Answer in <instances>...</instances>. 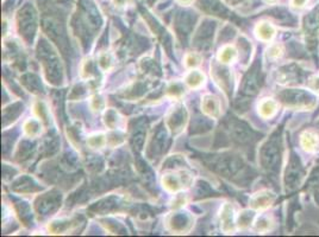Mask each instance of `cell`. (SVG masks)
<instances>
[{
  "label": "cell",
  "mask_w": 319,
  "mask_h": 237,
  "mask_svg": "<svg viewBox=\"0 0 319 237\" xmlns=\"http://www.w3.org/2000/svg\"><path fill=\"white\" fill-rule=\"evenodd\" d=\"M284 125L281 124L272 133L268 140L263 143L260 153L261 166L265 170L268 177L274 183L278 182L280 175L281 164L284 157Z\"/></svg>",
  "instance_id": "obj_1"
},
{
  "label": "cell",
  "mask_w": 319,
  "mask_h": 237,
  "mask_svg": "<svg viewBox=\"0 0 319 237\" xmlns=\"http://www.w3.org/2000/svg\"><path fill=\"white\" fill-rule=\"evenodd\" d=\"M278 98L284 106L291 109H313L317 105V97L311 92L297 88H287L278 92Z\"/></svg>",
  "instance_id": "obj_2"
},
{
  "label": "cell",
  "mask_w": 319,
  "mask_h": 237,
  "mask_svg": "<svg viewBox=\"0 0 319 237\" xmlns=\"http://www.w3.org/2000/svg\"><path fill=\"white\" fill-rule=\"evenodd\" d=\"M306 177V169H305L304 164H302L301 159H300L299 154L294 151V148L291 146V152H289L288 162H287V167L285 171V177H284V182H285V188L287 192H293L298 190L301 185L302 180Z\"/></svg>",
  "instance_id": "obj_3"
},
{
  "label": "cell",
  "mask_w": 319,
  "mask_h": 237,
  "mask_svg": "<svg viewBox=\"0 0 319 237\" xmlns=\"http://www.w3.org/2000/svg\"><path fill=\"white\" fill-rule=\"evenodd\" d=\"M311 73L301 68L298 63H288L276 71V79L284 86H300L308 82Z\"/></svg>",
  "instance_id": "obj_4"
},
{
  "label": "cell",
  "mask_w": 319,
  "mask_h": 237,
  "mask_svg": "<svg viewBox=\"0 0 319 237\" xmlns=\"http://www.w3.org/2000/svg\"><path fill=\"white\" fill-rule=\"evenodd\" d=\"M263 75L260 70L259 64L254 66V70H251L250 73L247 75L244 79V92L248 93V94H256L259 93V90L261 89L263 84Z\"/></svg>",
  "instance_id": "obj_5"
},
{
  "label": "cell",
  "mask_w": 319,
  "mask_h": 237,
  "mask_svg": "<svg viewBox=\"0 0 319 237\" xmlns=\"http://www.w3.org/2000/svg\"><path fill=\"white\" fill-rule=\"evenodd\" d=\"M275 194L269 192V191H262V192L255 194L251 198V206L255 209H266V207L270 206L275 201Z\"/></svg>",
  "instance_id": "obj_6"
},
{
  "label": "cell",
  "mask_w": 319,
  "mask_h": 237,
  "mask_svg": "<svg viewBox=\"0 0 319 237\" xmlns=\"http://www.w3.org/2000/svg\"><path fill=\"white\" fill-rule=\"evenodd\" d=\"M300 143L307 152H313L319 147V137L316 132L306 130L300 135Z\"/></svg>",
  "instance_id": "obj_7"
},
{
  "label": "cell",
  "mask_w": 319,
  "mask_h": 237,
  "mask_svg": "<svg viewBox=\"0 0 319 237\" xmlns=\"http://www.w3.org/2000/svg\"><path fill=\"white\" fill-rule=\"evenodd\" d=\"M201 107H203L204 113L207 114L209 116H212V118H218V116H219L220 107H219V102H218L216 97L211 96V95L205 96L204 97Z\"/></svg>",
  "instance_id": "obj_8"
},
{
  "label": "cell",
  "mask_w": 319,
  "mask_h": 237,
  "mask_svg": "<svg viewBox=\"0 0 319 237\" xmlns=\"http://www.w3.org/2000/svg\"><path fill=\"white\" fill-rule=\"evenodd\" d=\"M276 111H278V102L272 98H265L259 105V114L265 119L272 118Z\"/></svg>",
  "instance_id": "obj_9"
},
{
  "label": "cell",
  "mask_w": 319,
  "mask_h": 237,
  "mask_svg": "<svg viewBox=\"0 0 319 237\" xmlns=\"http://www.w3.org/2000/svg\"><path fill=\"white\" fill-rule=\"evenodd\" d=\"M255 32H256L257 38L261 39L263 42H267L270 41L274 37V34H275V28L270 23L262 22L256 26Z\"/></svg>",
  "instance_id": "obj_10"
},
{
  "label": "cell",
  "mask_w": 319,
  "mask_h": 237,
  "mask_svg": "<svg viewBox=\"0 0 319 237\" xmlns=\"http://www.w3.org/2000/svg\"><path fill=\"white\" fill-rule=\"evenodd\" d=\"M236 56H237V51L235 50V47H230V45H227V47H224L222 50H220L219 55H218V58H219L220 62L230 63L235 60Z\"/></svg>",
  "instance_id": "obj_11"
},
{
  "label": "cell",
  "mask_w": 319,
  "mask_h": 237,
  "mask_svg": "<svg viewBox=\"0 0 319 237\" xmlns=\"http://www.w3.org/2000/svg\"><path fill=\"white\" fill-rule=\"evenodd\" d=\"M204 82V75L198 70L191 71L186 77V83L191 88H198L203 84Z\"/></svg>",
  "instance_id": "obj_12"
},
{
  "label": "cell",
  "mask_w": 319,
  "mask_h": 237,
  "mask_svg": "<svg viewBox=\"0 0 319 237\" xmlns=\"http://www.w3.org/2000/svg\"><path fill=\"white\" fill-rule=\"evenodd\" d=\"M87 142L89 143L92 148H100L105 145V137L103 134H94L91 135L87 140Z\"/></svg>",
  "instance_id": "obj_13"
},
{
  "label": "cell",
  "mask_w": 319,
  "mask_h": 237,
  "mask_svg": "<svg viewBox=\"0 0 319 237\" xmlns=\"http://www.w3.org/2000/svg\"><path fill=\"white\" fill-rule=\"evenodd\" d=\"M284 54V49L281 45L274 44L268 49L267 51V57L268 60H278L281 57V55Z\"/></svg>",
  "instance_id": "obj_14"
},
{
  "label": "cell",
  "mask_w": 319,
  "mask_h": 237,
  "mask_svg": "<svg viewBox=\"0 0 319 237\" xmlns=\"http://www.w3.org/2000/svg\"><path fill=\"white\" fill-rule=\"evenodd\" d=\"M38 124H37L35 120H29L25 125V130L28 132L29 135H36L38 134L39 129H38Z\"/></svg>",
  "instance_id": "obj_15"
},
{
  "label": "cell",
  "mask_w": 319,
  "mask_h": 237,
  "mask_svg": "<svg viewBox=\"0 0 319 237\" xmlns=\"http://www.w3.org/2000/svg\"><path fill=\"white\" fill-rule=\"evenodd\" d=\"M186 65L187 66H191V68H193V66H196L200 64V58H199L198 55L195 54H190L186 56Z\"/></svg>",
  "instance_id": "obj_16"
},
{
  "label": "cell",
  "mask_w": 319,
  "mask_h": 237,
  "mask_svg": "<svg viewBox=\"0 0 319 237\" xmlns=\"http://www.w3.org/2000/svg\"><path fill=\"white\" fill-rule=\"evenodd\" d=\"M307 83L311 90L319 93V76L313 77V79H308Z\"/></svg>",
  "instance_id": "obj_17"
},
{
  "label": "cell",
  "mask_w": 319,
  "mask_h": 237,
  "mask_svg": "<svg viewBox=\"0 0 319 237\" xmlns=\"http://www.w3.org/2000/svg\"><path fill=\"white\" fill-rule=\"evenodd\" d=\"M92 103H95V106H92V108L94 109V111H100V109L104 108V106H105V102H104V100L100 96L93 97Z\"/></svg>",
  "instance_id": "obj_18"
},
{
  "label": "cell",
  "mask_w": 319,
  "mask_h": 237,
  "mask_svg": "<svg viewBox=\"0 0 319 237\" xmlns=\"http://www.w3.org/2000/svg\"><path fill=\"white\" fill-rule=\"evenodd\" d=\"M308 0H291V4L293 7H297V9H301L306 5V2Z\"/></svg>",
  "instance_id": "obj_19"
},
{
  "label": "cell",
  "mask_w": 319,
  "mask_h": 237,
  "mask_svg": "<svg viewBox=\"0 0 319 237\" xmlns=\"http://www.w3.org/2000/svg\"><path fill=\"white\" fill-rule=\"evenodd\" d=\"M177 1L182 5H191L193 2V0H177Z\"/></svg>",
  "instance_id": "obj_20"
},
{
  "label": "cell",
  "mask_w": 319,
  "mask_h": 237,
  "mask_svg": "<svg viewBox=\"0 0 319 237\" xmlns=\"http://www.w3.org/2000/svg\"><path fill=\"white\" fill-rule=\"evenodd\" d=\"M267 1L268 2H276V1H278V0H267Z\"/></svg>",
  "instance_id": "obj_21"
}]
</instances>
